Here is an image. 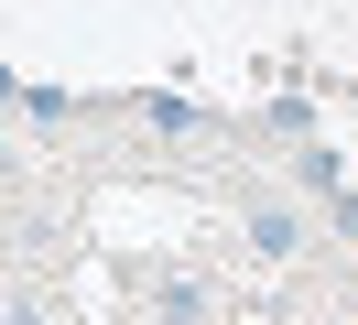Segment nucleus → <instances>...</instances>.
<instances>
[{
	"label": "nucleus",
	"mask_w": 358,
	"mask_h": 325,
	"mask_svg": "<svg viewBox=\"0 0 358 325\" xmlns=\"http://www.w3.org/2000/svg\"><path fill=\"white\" fill-rule=\"evenodd\" d=\"M250 250H271V260H282V250H304V217H293L282 195H250Z\"/></svg>",
	"instance_id": "1"
},
{
	"label": "nucleus",
	"mask_w": 358,
	"mask_h": 325,
	"mask_svg": "<svg viewBox=\"0 0 358 325\" xmlns=\"http://www.w3.org/2000/svg\"><path fill=\"white\" fill-rule=\"evenodd\" d=\"M141 120H152V130H196V98H174V87H152V98H141Z\"/></svg>",
	"instance_id": "2"
},
{
	"label": "nucleus",
	"mask_w": 358,
	"mask_h": 325,
	"mask_svg": "<svg viewBox=\"0 0 358 325\" xmlns=\"http://www.w3.org/2000/svg\"><path fill=\"white\" fill-rule=\"evenodd\" d=\"M22 120H76V87H22Z\"/></svg>",
	"instance_id": "3"
},
{
	"label": "nucleus",
	"mask_w": 358,
	"mask_h": 325,
	"mask_svg": "<svg viewBox=\"0 0 358 325\" xmlns=\"http://www.w3.org/2000/svg\"><path fill=\"white\" fill-rule=\"evenodd\" d=\"M11 173H22V163H11V141H0V185H11Z\"/></svg>",
	"instance_id": "4"
}]
</instances>
